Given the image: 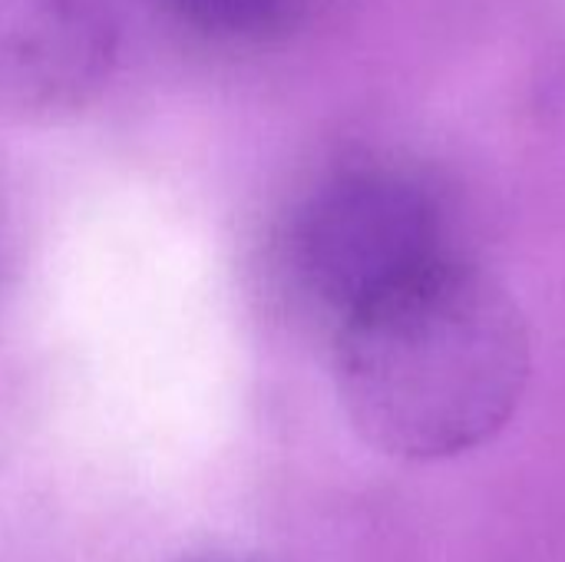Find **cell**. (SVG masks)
Masks as SVG:
<instances>
[{
    "label": "cell",
    "mask_w": 565,
    "mask_h": 562,
    "mask_svg": "<svg viewBox=\"0 0 565 562\" xmlns=\"http://www.w3.org/2000/svg\"><path fill=\"white\" fill-rule=\"evenodd\" d=\"M530 371L520 305L450 252L341 315L334 341L354 431L397 460H447L497 437Z\"/></svg>",
    "instance_id": "6da1fadb"
},
{
    "label": "cell",
    "mask_w": 565,
    "mask_h": 562,
    "mask_svg": "<svg viewBox=\"0 0 565 562\" xmlns=\"http://www.w3.org/2000/svg\"><path fill=\"white\" fill-rule=\"evenodd\" d=\"M295 248L308 288L341 315L447 255L434 195L397 169L328 182L305 209Z\"/></svg>",
    "instance_id": "7a4b0ae2"
},
{
    "label": "cell",
    "mask_w": 565,
    "mask_h": 562,
    "mask_svg": "<svg viewBox=\"0 0 565 562\" xmlns=\"http://www.w3.org/2000/svg\"><path fill=\"white\" fill-rule=\"evenodd\" d=\"M113 63L106 0H0V116L76 113L106 86Z\"/></svg>",
    "instance_id": "3957f363"
},
{
    "label": "cell",
    "mask_w": 565,
    "mask_h": 562,
    "mask_svg": "<svg viewBox=\"0 0 565 562\" xmlns=\"http://www.w3.org/2000/svg\"><path fill=\"white\" fill-rule=\"evenodd\" d=\"M169 7L195 30L212 36H255L271 30L291 0H169Z\"/></svg>",
    "instance_id": "277c9868"
}]
</instances>
